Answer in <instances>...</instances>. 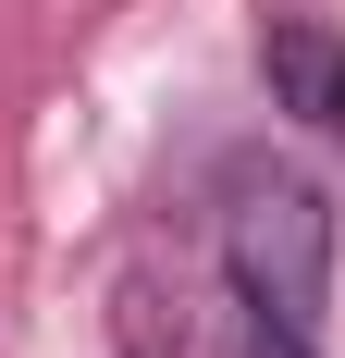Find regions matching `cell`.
I'll return each instance as SVG.
<instances>
[{
  "label": "cell",
  "mask_w": 345,
  "mask_h": 358,
  "mask_svg": "<svg viewBox=\"0 0 345 358\" xmlns=\"http://www.w3.org/2000/svg\"><path fill=\"white\" fill-rule=\"evenodd\" d=\"M222 259H235L247 322L309 334V322H321V285H333V210H321L309 185H247V198H235V235H222Z\"/></svg>",
  "instance_id": "obj_1"
},
{
  "label": "cell",
  "mask_w": 345,
  "mask_h": 358,
  "mask_svg": "<svg viewBox=\"0 0 345 358\" xmlns=\"http://www.w3.org/2000/svg\"><path fill=\"white\" fill-rule=\"evenodd\" d=\"M259 74H272V111H296L309 136H345V37L321 13H272L259 25Z\"/></svg>",
  "instance_id": "obj_2"
},
{
  "label": "cell",
  "mask_w": 345,
  "mask_h": 358,
  "mask_svg": "<svg viewBox=\"0 0 345 358\" xmlns=\"http://www.w3.org/2000/svg\"><path fill=\"white\" fill-rule=\"evenodd\" d=\"M247 358H309V334H284V322H259V334H247Z\"/></svg>",
  "instance_id": "obj_3"
}]
</instances>
